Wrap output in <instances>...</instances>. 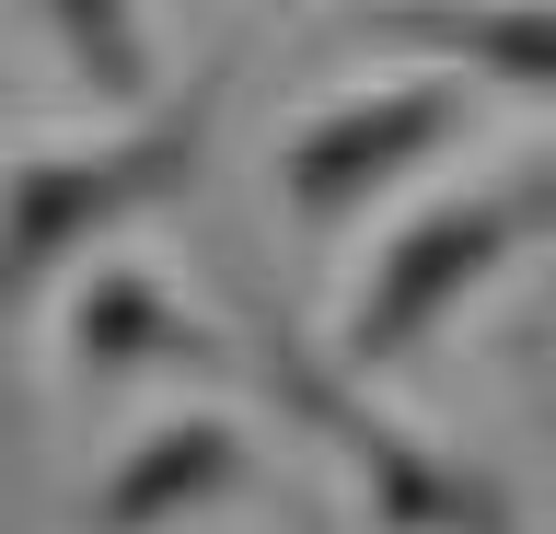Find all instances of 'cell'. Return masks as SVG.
Masks as SVG:
<instances>
[{
  "mask_svg": "<svg viewBox=\"0 0 556 534\" xmlns=\"http://www.w3.org/2000/svg\"><path fill=\"white\" fill-rule=\"evenodd\" d=\"M208 140H220V71H198L186 94L116 116L93 140L0 163V325H24L35 302H47L81 256H104L128 221L186 198V186L208 175Z\"/></svg>",
  "mask_w": 556,
  "mask_h": 534,
  "instance_id": "obj_1",
  "label": "cell"
},
{
  "mask_svg": "<svg viewBox=\"0 0 556 534\" xmlns=\"http://www.w3.org/2000/svg\"><path fill=\"white\" fill-rule=\"evenodd\" d=\"M243 372H255V395L302 430L313 454H337V476H348V499H359L371 534H521L510 488H498L476 454H452L429 430L382 419L337 349L313 360L290 325H255V337H243Z\"/></svg>",
  "mask_w": 556,
  "mask_h": 534,
  "instance_id": "obj_2",
  "label": "cell"
},
{
  "mask_svg": "<svg viewBox=\"0 0 556 534\" xmlns=\"http://www.w3.org/2000/svg\"><path fill=\"white\" fill-rule=\"evenodd\" d=\"M533 245H556V163H521V175H486V186L429 198V210L394 221V233L371 245V268L348 280L337 360L348 372L417 360L452 314H476L486 290H498V268H521Z\"/></svg>",
  "mask_w": 556,
  "mask_h": 534,
  "instance_id": "obj_3",
  "label": "cell"
},
{
  "mask_svg": "<svg viewBox=\"0 0 556 534\" xmlns=\"http://www.w3.org/2000/svg\"><path fill=\"white\" fill-rule=\"evenodd\" d=\"M464 128H476V82L441 71V59L348 82V94H325V105L267 151V198L302 221V233H348V221H371V198L429 175Z\"/></svg>",
  "mask_w": 556,
  "mask_h": 534,
  "instance_id": "obj_4",
  "label": "cell"
},
{
  "mask_svg": "<svg viewBox=\"0 0 556 534\" xmlns=\"http://www.w3.org/2000/svg\"><path fill=\"white\" fill-rule=\"evenodd\" d=\"M59 360L81 384H243V337L163 290L139 256H81L59 280Z\"/></svg>",
  "mask_w": 556,
  "mask_h": 534,
  "instance_id": "obj_5",
  "label": "cell"
},
{
  "mask_svg": "<svg viewBox=\"0 0 556 534\" xmlns=\"http://www.w3.org/2000/svg\"><path fill=\"white\" fill-rule=\"evenodd\" d=\"M267 476V454H255V430L232 419V407H186V419H151L128 442V454L93 476V499L70 511L81 534H174L198 523V511H220V499H243Z\"/></svg>",
  "mask_w": 556,
  "mask_h": 534,
  "instance_id": "obj_6",
  "label": "cell"
},
{
  "mask_svg": "<svg viewBox=\"0 0 556 534\" xmlns=\"http://www.w3.org/2000/svg\"><path fill=\"white\" fill-rule=\"evenodd\" d=\"M348 47H406V59H441L464 82L556 105V0H359Z\"/></svg>",
  "mask_w": 556,
  "mask_h": 534,
  "instance_id": "obj_7",
  "label": "cell"
},
{
  "mask_svg": "<svg viewBox=\"0 0 556 534\" xmlns=\"http://www.w3.org/2000/svg\"><path fill=\"white\" fill-rule=\"evenodd\" d=\"M47 12V36L59 59L81 71L93 105H151V24H139V0H35Z\"/></svg>",
  "mask_w": 556,
  "mask_h": 534,
  "instance_id": "obj_8",
  "label": "cell"
}]
</instances>
